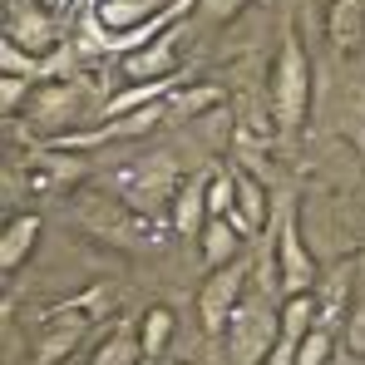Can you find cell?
I'll return each instance as SVG.
<instances>
[{
  "label": "cell",
  "instance_id": "1",
  "mask_svg": "<svg viewBox=\"0 0 365 365\" xmlns=\"http://www.w3.org/2000/svg\"><path fill=\"white\" fill-rule=\"evenodd\" d=\"M272 119L282 133H297L311 114V55H306V40L297 30V20H287L282 40H277V60H272Z\"/></svg>",
  "mask_w": 365,
  "mask_h": 365
},
{
  "label": "cell",
  "instance_id": "2",
  "mask_svg": "<svg viewBox=\"0 0 365 365\" xmlns=\"http://www.w3.org/2000/svg\"><path fill=\"white\" fill-rule=\"evenodd\" d=\"M277 341H282V311H272L267 302H242L222 331V351L232 365H267Z\"/></svg>",
  "mask_w": 365,
  "mask_h": 365
},
{
  "label": "cell",
  "instance_id": "3",
  "mask_svg": "<svg viewBox=\"0 0 365 365\" xmlns=\"http://www.w3.org/2000/svg\"><path fill=\"white\" fill-rule=\"evenodd\" d=\"M84 109H89V89H84V84H74V79H45V84H35V94H30L20 123L50 143V138H60L74 119H84Z\"/></svg>",
  "mask_w": 365,
  "mask_h": 365
},
{
  "label": "cell",
  "instance_id": "4",
  "mask_svg": "<svg viewBox=\"0 0 365 365\" xmlns=\"http://www.w3.org/2000/svg\"><path fill=\"white\" fill-rule=\"evenodd\" d=\"M123 173L128 178L119 182V192H123V207H133V217H158V212L173 207V192H178L182 178H178V163L168 153L143 158V163H133Z\"/></svg>",
  "mask_w": 365,
  "mask_h": 365
},
{
  "label": "cell",
  "instance_id": "5",
  "mask_svg": "<svg viewBox=\"0 0 365 365\" xmlns=\"http://www.w3.org/2000/svg\"><path fill=\"white\" fill-rule=\"evenodd\" d=\"M272 262H277V292H282V302L311 292L316 277H321V267H316V257H311V247H306V237H302V222H297V207H292V202L282 207Z\"/></svg>",
  "mask_w": 365,
  "mask_h": 365
},
{
  "label": "cell",
  "instance_id": "6",
  "mask_svg": "<svg viewBox=\"0 0 365 365\" xmlns=\"http://www.w3.org/2000/svg\"><path fill=\"white\" fill-rule=\"evenodd\" d=\"M242 302H247V257H237V262H227V267H217V272H207V277H202V292H197L202 331L222 341V331H227L232 311H237Z\"/></svg>",
  "mask_w": 365,
  "mask_h": 365
},
{
  "label": "cell",
  "instance_id": "7",
  "mask_svg": "<svg viewBox=\"0 0 365 365\" xmlns=\"http://www.w3.org/2000/svg\"><path fill=\"white\" fill-rule=\"evenodd\" d=\"M178 35H182V20L178 25H168L158 40H148L143 50H133V55H123V79L128 84H148V79H173L178 74Z\"/></svg>",
  "mask_w": 365,
  "mask_h": 365
},
{
  "label": "cell",
  "instance_id": "8",
  "mask_svg": "<svg viewBox=\"0 0 365 365\" xmlns=\"http://www.w3.org/2000/svg\"><path fill=\"white\" fill-rule=\"evenodd\" d=\"M326 45L341 60L365 55V0H326Z\"/></svg>",
  "mask_w": 365,
  "mask_h": 365
},
{
  "label": "cell",
  "instance_id": "9",
  "mask_svg": "<svg viewBox=\"0 0 365 365\" xmlns=\"http://www.w3.org/2000/svg\"><path fill=\"white\" fill-rule=\"evenodd\" d=\"M5 40H15V45H25V50H35V55H45V50H55V40H60V25H55V10H45V5H35V0H20V5L10 10V25H5Z\"/></svg>",
  "mask_w": 365,
  "mask_h": 365
},
{
  "label": "cell",
  "instance_id": "10",
  "mask_svg": "<svg viewBox=\"0 0 365 365\" xmlns=\"http://www.w3.org/2000/svg\"><path fill=\"white\" fill-rule=\"evenodd\" d=\"M168 5H173V0H89V15H94L99 30H109V35H128V30L158 20Z\"/></svg>",
  "mask_w": 365,
  "mask_h": 365
},
{
  "label": "cell",
  "instance_id": "11",
  "mask_svg": "<svg viewBox=\"0 0 365 365\" xmlns=\"http://www.w3.org/2000/svg\"><path fill=\"white\" fill-rule=\"evenodd\" d=\"M242 242H247V232L232 217H207L202 232H197V262L207 272H217V267H227V262L242 257Z\"/></svg>",
  "mask_w": 365,
  "mask_h": 365
},
{
  "label": "cell",
  "instance_id": "12",
  "mask_svg": "<svg viewBox=\"0 0 365 365\" xmlns=\"http://www.w3.org/2000/svg\"><path fill=\"white\" fill-rule=\"evenodd\" d=\"M45 232V217L40 212H15L0 232V272H20L30 257H35V242Z\"/></svg>",
  "mask_w": 365,
  "mask_h": 365
},
{
  "label": "cell",
  "instance_id": "13",
  "mask_svg": "<svg viewBox=\"0 0 365 365\" xmlns=\"http://www.w3.org/2000/svg\"><path fill=\"white\" fill-rule=\"evenodd\" d=\"M74 178H84V158L74 148L45 143V153H35L25 163V182H35V187H64V182H74Z\"/></svg>",
  "mask_w": 365,
  "mask_h": 365
},
{
  "label": "cell",
  "instance_id": "14",
  "mask_svg": "<svg viewBox=\"0 0 365 365\" xmlns=\"http://www.w3.org/2000/svg\"><path fill=\"white\" fill-rule=\"evenodd\" d=\"M40 341H35V356H30V365H60L79 341H84V321H64V316H40Z\"/></svg>",
  "mask_w": 365,
  "mask_h": 365
},
{
  "label": "cell",
  "instance_id": "15",
  "mask_svg": "<svg viewBox=\"0 0 365 365\" xmlns=\"http://www.w3.org/2000/svg\"><path fill=\"white\" fill-rule=\"evenodd\" d=\"M143 361H148V351H143L138 326H104L99 346L89 351L84 365H143Z\"/></svg>",
  "mask_w": 365,
  "mask_h": 365
},
{
  "label": "cell",
  "instance_id": "16",
  "mask_svg": "<svg viewBox=\"0 0 365 365\" xmlns=\"http://www.w3.org/2000/svg\"><path fill=\"white\" fill-rule=\"evenodd\" d=\"M168 222L182 237H197L202 222H207V178H182L173 192V207H168Z\"/></svg>",
  "mask_w": 365,
  "mask_h": 365
},
{
  "label": "cell",
  "instance_id": "17",
  "mask_svg": "<svg viewBox=\"0 0 365 365\" xmlns=\"http://www.w3.org/2000/svg\"><path fill=\"white\" fill-rule=\"evenodd\" d=\"M232 182H237V207H232V222H237L247 237H252V232H262V227H267V217H272V197H267V187L252 178V173H232Z\"/></svg>",
  "mask_w": 365,
  "mask_h": 365
},
{
  "label": "cell",
  "instance_id": "18",
  "mask_svg": "<svg viewBox=\"0 0 365 365\" xmlns=\"http://www.w3.org/2000/svg\"><path fill=\"white\" fill-rule=\"evenodd\" d=\"M114 306V287L109 282H99V287H89V292H79V297H64V302L45 306V316H64V321H99L104 311Z\"/></svg>",
  "mask_w": 365,
  "mask_h": 365
},
{
  "label": "cell",
  "instance_id": "19",
  "mask_svg": "<svg viewBox=\"0 0 365 365\" xmlns=\"http://www.w3.org/2000/svg\"><path fill=\"white\" fill-rule=\"evenodd\" d=\"M173 331H178V316H173V306L158 302V306H148V311L138 316V336H143V351H148V361L168 351Z\"/></svg>",
  "mask_w": 365,
  "mask_h": 365
},
{
  "label": "cell",
  "instance_id": "20",
  "mask_svg": "<svg viewBox=\"0 0 365 365\" xmlns=\"http://www.w3.org/2000/svg\"><path fill=\"white\" fill-rule=\"evenodd\" d=\"M173 99H158V104H143V109H128V114H114V119H104V138L114 143V138H138V133H148L153 123L163 119V109H168Z\"/></svg>",
  "mask_w": 365,
  "mask_h": 365
},
{
  "label": "cell",
  "instance_id": "21",
  "mask_svg": "<svg viewBox=\"0 0 365 365\" xmlns=\"http://www.w3.org/2000/svg\"><path fill=\"white\" fill-rule=\"evenodd\" d=\"M331 361H336V331L316 321V326H311V331L302 336V346H297V361H292V365H331Z\"/></svg>",
  "mask_w": 365,
  "mask_h": 365
},
{
  "label": "cell",
  "instance_id": "22",
  "mask_svg": "<svg viewBox=\"0 0 365 365\" xmlns=\"http://www.w3.org/2000/svg\"><path fill=\"white\" fill-rule=\"evenodd\" d=\"M35 84L40 79H30V74H0V114L5 119H20L25 104H30V94H35Z\"/></svg>",
  "mask_w": 365,
  "mask_h": 365
},
{
  "label": "cell",
  "instance_id": "23",
  "mask_svg": "<svg viewBox=\"0 0 365 365\" xmlns=\"http://www.w3.org/2000/svg\"><path fill=\"white\" fill-rule=\"evenodd\" d=\"M346 351L365 361V282L356 287V302L346 311Z\"/></svg>",
  "mask_w": 365,
  "mask_h": 365
},
{
  "label": "cell",
  "instance_id": "24",
  "mask_svg": "<svg viewBox=\"0 0 365 365\" xmlns=\"http://www.w3.org/2000/svg\"><path fill=\"white\" fill-rule=\"evenodd\" d=\"M232 207H237V182L207 178V217H232Z\"/></svg>",
  "mask_w": 365,
  "mask_h": 365
},
{
  "label": "cell",
  "instance_id": "25",
  "mask_svg": "<svg viewBox=\"0 0 365 365\" xmlns=\"http://www.w3.org/2000/svg\"><path fill=\"white\" fill-rule=\"evenodd\" d=\"M247 5H257V0H197V20H207V25H227V20H237Z\"/></svg>",
  "mask_w": 365,
  "mask_h": 365
},
{
  "label": "cell",
  "instance_id": "26",
  "mask_svg": "<svg viewBox=\"0 0 365 365\" xmlns=\"http://www.w3.org/2000/svg\"><path fill=\"white\" fill-rule=\"evenodd\" d=\"M35 5H45V10H64L69 0H35Z\"/></svg>",
  "mask_w": 365,
  "mask_h": 365
},
{
  "label": "cell",
  "instance_id": "27",
  "mask_svg": "<svg viewBox=\"0 0 365 365\" xmlns=\"http://www.w3.org/2000/svg\"><path fill=\"white\" fill-rule=\"evenodd\" d=\"M331 365H346V361H341V356H336V361H331Z\"/></svg>",
  "mask_w": 365,
  "mask_h": 365
},
{
  "label": "cell",
  "instance_id": "28",
  "mask_svg": "<svg viewBox=\"0 0 365 365\" xmlns=\"http://www.w3.org/2000/svg\"><path fill=\"white\" fill-rule=\"evenodd\" d=\"M182 365H187V361H182Z\"/></svg>",
  "mask_w": 365,
  "mask_h": 365
}]
</instances>
